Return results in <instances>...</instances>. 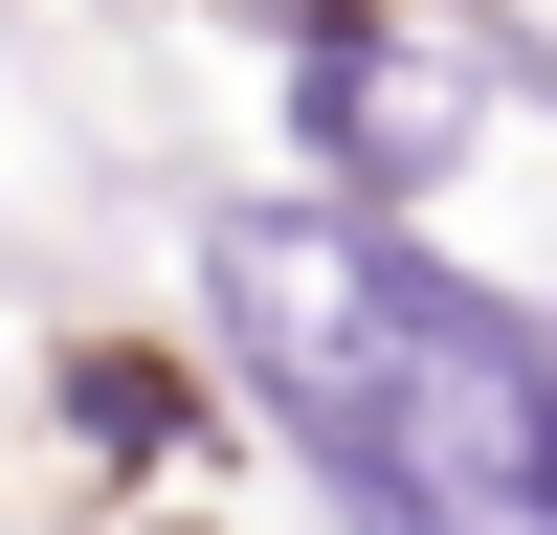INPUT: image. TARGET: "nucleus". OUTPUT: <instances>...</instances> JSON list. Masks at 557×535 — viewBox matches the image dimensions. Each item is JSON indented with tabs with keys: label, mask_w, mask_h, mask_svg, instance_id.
Wrapping results in <instances>:
<instances>
[{
	"label": "nucleus",
	"mask_w": 557,
	"mask_h": 535,
	"mask_svg": "<svg viewBox=\"0 0 557 535\" xmlns=\"http://www.w3.org/2000/svg\"><path fill=\"white\" fill-rule=\"evenodd\" d=\"M201 335L335 535H557V312L380 201H223Z\"/></svg>",
	"instance_id": "nucleus-1"
},
{
	"label": "nucleus",
	"mask_w": 557,
	"mask_h": 535,
	"mask_svg": "<svg viewBox=\"0 0 557 535\" xmlns=\"http://www.w3.org/2000/svg\"><path fill=\"white\" fill-rule=\"evenodd\" d=\"M246 23H268V45H335V23H380V0H246Z\"/></svg>",
	"instance_id": "nucleus-4"
},
{
	"label": "nucleus",
	"mask_w": 557,
	"mask_h": 535,
	"mask_svg": "<svg viewBox=\"0 0 557 535\" xmlns=\"http://www.w3.org/2000/svg\"><path fill=\"white\" fill-rule=\"evenodd\" d=\"M290 157L335 178V201H380V223H401V178H446V157H469V67H446V45L380 0V23L290 45Z\"/></svg>",
	"instance_id": "nucleus-2"
},
{
	"label": "nucleus",
	"mask_w": 557,
	"mask_h": 535,
	"mask_svg": "<svg viewBox=\"0 0 557 535\" xmlns=\"http://www.w3.org/2000/svg\"><path fill=\"white\" fill-rule=\"evenodd\" d=\"M67 424H89V446H134V469H157V446H178V380H157V357H67Z\"/></svg>",
	"instance_id": "nucleus-3"
}]
</instances>
